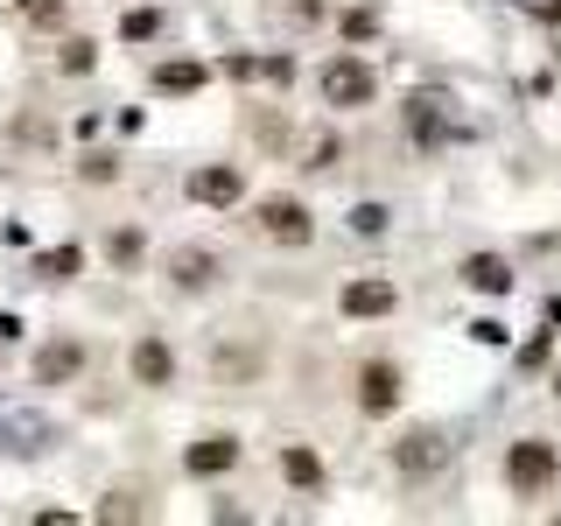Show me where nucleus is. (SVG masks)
Returning <instances> with one entry per match:
<instances>
[{"label":"nucleus","instance_id":"f257e3e1","mask_svg":"<svg viewBox=\"0 0 561 526\" xmlns=\"http://www.w3.org/2000/svg\"><path fill=\"white\" fill-rule=\"evenodd\" d=\"M499 470H505V491H513V499H548L561 484V443L554 435H513Z\"/></svg>","mask_w":561,"mask_h":526},{"label":"nucleus","instance_id":"f03ea898","mask_svg":"<svg viewBox=\"0 0 561 526\" xmlns=\"http://www.w3.org/2000/svg\"><path fill=\"white\" fill-rule=\"evenodd\" d=\"M449 456H456V443H449V428H435V421H414V428H400L393 443H386V464H393V478H400V484H428V478H443Z\"/></svg>","mask_w":561,"mask_h":526},{"label":"nucleus","instance_id":"7ed1b4c3","mask_svg":"<svg viewBox=\"0 0 561 526\" xmlns=\"http://www.w3.org/2000/svg\"><path fill=\"white\" fill-rule=\"evenodd\" d=\"M316 99H323L330 113H365V105L379 99V70H373V57H358V49H337V57L316 70Z\"/></svg>","mask_w":561,"mask_h":526},{"label":"nucleus","instance_id":"20e7f679","mask_svg":"<svg viewBox=\"0 0 561 526\" xmlns=\"http://www.w3.org/2000/svg\"><path fill=\"white\" fill-rule=\"evenodd\" d=\"M245 225H253L267 245H288V253H302V245H316V210L302 197H288V190H274V197L245 204Z\"/></svg>","mask_w":561,"mask_h":526},{"label":"nucleus","instance_id":"39448f33","mask_svg":"<svg viewBox=\"0 0 561 526\" xmlns=\"http://www.w3.org/2000/svg\"><path fill=\"white\" fill-rule=\"evenodd\" d=\"M400 400H408V373H400L393 358H365L358 365V414L365 421H386Z\"/></svg>","mask_w":561,"mask_h":526},{"label":"nucleus","instance_id":"423d86ee","mask_svg":"<svg viewBox=\"0 0 561 526\" xmlns=\"http://www.w3.org/2000/svg\"><path fill=\"white\" fill-rule=\"evenodd\" d=\"M218 274H225V260L210 253V245H175V253H169V288L175 295H210Z\"/></svg>","mask_w":561,"mask_h":526},{"label":"nucleus","instance_id":"0eeeda50","mask_svg":"<svg viewBox=\"0 0 561 526\" xmlns=\"http://www.w3.org/2000/svg\"><path fill=\"white\" fill-rule=\"evenodd\" d=\"M337 309L351 316V323H373V316H393V309H400V288H393L386 274H358V281H344Z\"/></svg>","mask_w":561,"mask_h":526},{"label":"nucleus","instance_id":"6e6552de","mask_svg":"<svg viewBox=\"0 0 561 526\" xmlns=\"http://www.w3.org/2000/svg\"><path fill=\"white\" fill-rule=\"evenodd\" d=\"M274 464H280V484H288V491H302V499H323L330 464H323V456H316L309 443H280V449H274Z\"/></svg>","mask_w":561,"mask_h":526},{"label":"nucleus","instance_id":"1a4fd4ad","mask_svg":"<svg viewBox=\"0 0 561 526\" xmlns=\"http://www.w3.org/2000/svg\"><path fill=\"white\" fill-rule=\"evenodd\" d=\"M190 197L210 204V210H239V204H245V169H239V162H210V169H197V175H190Z\"/></svg>","mask_w":561,"mask_h":526},{"label":"nucleus","instance_id":"9d476101","mask_svg":"<svg viewBox=\"0 0 561 526\" xmlns=\"http://www.w3.org/2000/svg\"><path fill=\"white\" fill-rule=\"evenodd\" d=\"M239 435H197V443L183 449V470L190 478H225V470H239Z\"/></svg>","mask_w":561,"mask_h":526},{"label":"nucleus","instance_id":"9b49d317","mask_svg":"<svg viewBox=\"0 0 561 526\" xmlns=\"http://www.w3.org/2000/svg\"><path fill=\"white\" fill-rule=\"evenodd\" d=\"M408 134H414V148H443L449 140V99L443 92H414L408 99Z\"/></svg>","mask_w":561,"mask_h":526},{"label":"nucleus","instance_id":"f8f14e48","mask_svg":"<svg viewBox=\"0 0 561 526\" xmlns=\"http://www.w3.org/2000/svg\"><path fill=\"white\" fill-rule=\"evenodd\" d=\"M456 274H463V288H478V295H513V281H519L505 253H463Z\"/></svg>","mask_w":561,"mask_h":526},{"label":"nucleus","instance_id":"ddd939ff","mask_svg":"<svg viewBox=\"0 0 561 526\" xmlns=\"http://www.w3.org/2000/svg\"><path fill=\"white\" fill-rule=\"evenodd\" d=\"M127 365H134L140 386H175V351H169L162 338H140V344L127 351Z\"/></svg>","mask_w":561,"mask_h":526},{"label":"nucleus","instance_id":"4468645a","mask_svg":"<svg viewBox=\"0 0 561 526\" xmlns=\"http://www.w3.org/2000/svg\"><path fill=\"white\" fill-rule=\"evenodd\" d=\"M78 365H84V344H78V338H57L43 358H35V379H43V386H64Z\"/></svg>","mask_w":561,"mask_h":526},{"label":"nucleus","instance_id":"2eb2a0df","mask_svg":"<svg viewBox=\"0 0 561 526\" xmlns=\"http://www.w3.org/2000/svg\"><path fill=\"white\" fill-rule=\"evenodd\" d=\"M204 84H210V64H162V70H154V92H204Z\"/></svg>","mask_w":561,"mask_h":526},{"label":"nucleus","instance_id":"dca6fc26","mask_svg":"<svg viewBox=\"0 0 561 526\" xmlns=\"http://www.w3.org/2000/svg\"><path fill=\"white\" fill-rule=\"evenodd\" d=\"M119 35H127V43H154V35H162V14H154V8H134L127 22H119Z\"/></svg>","mask_w":561,"mask_h":526},{"label":"nucleus","instance_id":"f3484780","mask_svg":"<svg viewBox=\"0 0 561 526\" xmlns=\"http://www.w3.org/2000/svg\"><path fill=\"white\" fill-rule=\"evenodd\" d=\"M386 218H393L386 204H358V210H351V232H358V239H379V232H386Z\"/></svg>","mask_w":561,"mask_h":526},{"label":"nucleus","instance_id":"a211bd4d","mask_svg":"<svg viewBox=\"0 0 561 526\" xmlns=\"http://www.w3.org/2000/svg\"><path fill=\"white\" fill-rule=\"evenodd\" d=\"M344 35H351V43H365V35H379V8H373V0L344 14Z\"/></svg>","mask_w":561,"mask_h":526},{"label":"nucleus","instance_id":"6ab92c4d","mask_svg":"<svg viewBox=\"0 0 561 526\" xmlns=\"http://www.w3.org/2000/svg\"><path fill=\"white\" fill-rule=\"evenodd\" d=\"M323 14H330V0H288V22L295 28H316Z\"/></svg>","mask_w":561,"mask_h":526},{"label":"nucleus","instance_id":"aec40b11","mask_svg":"<svg viewBox=\"0 0 561 526\" xmlns=\"http://www.w3.org/2000/svg\"><path fill=\"white\" fill-rule=\"evenodd\" d=\"M105 253H113L119 267H134V260H140V232H113V239H105Z\"/></svg>","mask_w":561,"mask_h":526},{"label":"nucleus","instance_id":"412c9836","mask_svg":"<svg viewBox=\"0 0 561 526\" xmlns=\"http://www.w3.org/2000/svg\"><path fill=\"white\" fill-rule=\"evenodd\" d=\"M22 14H28V22H43V28H57L64 22V0H22Z\"/></svg>","mask_w":561,"mask_h":526},{"label":"nucleus","instance_id":"4be33fe9","mask_svg":"<svg viewBox=\"0 0 561 526\" xmlns=\"http://www.w3.org/2000/svg\"><path fill=\"white\" fill-rule=\"evenodd\" d=\"M64 70H92V43H64Z\"/></svg>","mask_w":561,"mask_h":526},{"label":"nucleus","instance_id":"5701e85b","mask_svg":"<svg viewBox=\"0 0 561 526\" xmlns=\"http://www.w3.org/2000/svg\"><path fill=\"white\" fill-rule=\"evenodd\" d=\"M70 267H78V253H49V260H43V274H49V281H64Z\"/></svg>","mask_w":561,"mask_h":526},{"label":"nucleus","instance_id":"b1692460","mask_svg":"<svg viewBox=\"0 0 561 526\" xmlns=\"http://www.w3.org/2000/svg\"><path fill=\"white\" fill-rule=\"evenodd\" d=\"M554 393H561V373H554Z\"/></svg>","mask_w":561,"mask_h":526}]
</instances>
